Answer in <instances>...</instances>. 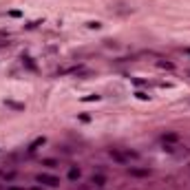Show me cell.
Segmentation results:
<instances>
[{
	"mask_svg": "<svg viewBox=\"0 0 190 190\" xmlns=\"http://www.w3.org/2000/svg\"><path fill=\"white\" fill-rule=\"evenodd\" d=\"M11 108H18V111H22V108H25V106H22V104H16V102H7Z\"/></svg>",
	"mask_w": 190,
	"mask_h": 190,
	"instance_id": "obj_11",
	"label": "cell"
},
{
	"mask_svg": "<svg viewBox=\"0 0 190 190\" xmlns=\"http://www.w3.org/2000/svg\"><path fill=\"white\" fill-rule=\"evenodd\" d=\"M88 29H100V22H88Z\"/></svg>",
	"mask_w": 190,
	"mask_h": 190,
	"instance_id": "obj_13",
	"label": "cell"
},
{
	"mask_svg": "<svg viewBox=\"0 0 190 190\" xmlns=\"http://www.w3.org/2000/svg\"><path fill=\"white\" fill-rule=\"evenodd\" d=\"M177 139H179L177 133H166V135H164V141H177Z\"/></svg>",
	"mask_w": 190,
	"mask_h": 190,
	"instance_id": "obj_6",
	"label": "cell"
},
{
	"mask_svg": "<svg viewBox=\"0 0 190 190\" xmlns=\"http://www.w3.org/2000/svg\"><path fill=\"white\" fill-rule=\"evenodd\" d=\"M135 95H137V100H148V97H150V95H148V93H144V91H137Z\"/></svg>",
	"mask_w": 190,
	"mask_h": 190,
	"instance_id": "obj_10",
	"label": "cell"
},
{
	"mask_svg": "<svg viewBox=\"0 0 190 190\" xmlns=\"http://www.w3.org/2000/svg\"><path fill=\"white\" fill-rule=\"evenodd\" d=\"M93 183H95V186H102V183H104V177H102V175H93Z\"/></svg>",
	"mask_w": 190,
	"mask_h": 190,
	"instance_id": "obj_8",
	"label": "cell"
},
{
	"mask_svg": "<svg viewBox=\"0 0 190 190\" xmlns=\"http://www.w3.org/2000/svg\"><path fill=\"white\" fill-rule=\"evenodd\" d=\"M186 53H188V55H190V49H186Z\"/></svg>",
	"mask_w": 190,
	"mask_h": 190,
	"instance_id": "obj_15",
	"label": "cell"
},
{
	"mask_svg": "<svg viewBox=\"0 0 190 190\" xmlns=\"http://www.w3.org/2000/svg\"><path fill=\"white\" fill-rule=\"evenodd\" d=\"M128 173L133 177H148V170H144V168H128Z\"/></svg>",
	"mask_w": 190,
	"mask_h": 190,
	"instance_id": "obj_3",
	"label": "cell"
},
{
	"mask_svg": "<svg viewBox=\"0 0 190 190\" xmlns=\"http://www.w3.org/2000/svg\"><path fill=\"white\" fill-rule=\"evenodd\" d=\"M36 181H40V183H46V186H58L60 183V179L55 177V175H46V173H40L38 177H36Z\"/></svg>",
	"mask_w": 190,
	"mask_h": 190,
	"instance_id": "obj_1",
	"label": "cell"
},
{
	"mask_svg": "<svg viewBox=\"0 0 190 190\" xmlns=\"http://www.w3.org/2000/svg\"><path fill=\"white\" fill-rule=\"evenodd\" d=\"M25 62H27V66H29V69H36V64L31 62V58H25Z\"/></svg>",
	"mask_w": 190,
	"mask_h": 190,
	"instance_id": "obj_14",
	"label": "cell"
},
{
	"mask_svg": "<svg viewBox=\"0 0 190 190\" xmlns=\"http://www.w3.org/2000/svg\"><path fill=\"white\" fill-rule=\"evenodd\" d=\"M42 166H49V168H53V166H58V161H55V159H44Z\"/></svg>",
	"mask_w": 190,
	"mask_h": 190,
	"instance_id": "obj_9",
	"label": "cell"
},
{
	"mask_svg": "<svg viewBox=\"0 0 190 190\" xmlns=\"http://www.w3.org/2000/svg\"><path fill=\"white\" fill-rule=\"evenodd\" d=\"M69 179H71V181L80 179V170H78V168H71V170H69Z\"/></svg>",
	"mask_w": 190,
	"mask_h": 190,
	"instance_id": "obj_5",
	"label": "cell"
},
{
	"mask_svg": "<svg viewBox=\"0 0 190 190\" xmlns=\"http://www.w3.org/2000/svg\"><path fill=\"white\" fill-rule=\"evenodd\" d=\"M44 141H46L44 137H38V139H33V141H31V146H29V150H31V153H33V150H38V148L44 144Z\"/></svg>",
	"mask_w": 190,
	"mask_h": 190,
	"instance_id": "obj_4",
	"label": "cell"
},
{
	"mask_svg": "<svg viewBox=\"0 0 190 190\" xmlns=\"http://www.w3.org/2000/svg\"><path fill=\"white\" fill-rule=\"evenodd\" d=\"M111 157H113L115 161H120V164H126V155H122L120 150H115V148L111 150Z\"/></svg>",
	"mask_w": 190,
	"mask_h": 190,
	"instance_id": "obj_2",
	"label": "cell"
},
{
	"mask_svg": "<svg viewBox=\"0 0 190 190\" xmlns=\"http://www.w3.org/2000/svg\"><path fill=\"white\" fill-rule=\"evenodd\" d=\"M159 66H161V69H173V64H170V62H159Z\"/></svg>",
	"mask_w": 190,
	"mask_h": 190,
	"instance_id": "obj_12",
	"label": "cell"
},
{
	"mask_svg": "<svg viewBox=\"0 0 190 190\" xmlns=\"http://www.w3.org/2000/svg\"><path fill=\"white\" fill-rule=\"evenodd\" d=\"M100 100V95H84L82 97V102H97Z\"/></svg>",
	"mask_w": 190,
	"mask_h": 190,
	"instance_id": "obj_7",
	"label": "cell"
}]
</instances>
